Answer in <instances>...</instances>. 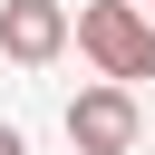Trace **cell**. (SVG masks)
I'll list each match as a JSON object with an SVG mask.
<instances>
[{"instance_id": "cell-1", "label": "cell", "mask_w": 155, "mask_h": 155, "mask_svg": "<svg viewBox=\"0 0 155 155\" xmlns=\"http://www.w3.org/2000/svg\"><path fill=\"white\" fill-rule=\"evenodd\" d=\"M78 48H87L97 78H116V87L155 78V19H145L136 0H87V10H78Z\"/></svg>"}, {"instance_id": "cell-2", "label": "cell", "mask_w": 155, "mask_h": 155, "mask_svg": "<svg viewBox=\"0 0 155 155\" xmlns=\"http://www.w3.org/2000/svg\"><path fill=\"white\" fill-rule=\"evenodd\" d=\"M68 145H78V155H126V145H136V87H116V78L78 87V97H68Z\"/></svg>"}, {"instance_id": "cell-3", "label": "cell", "mask_w": 155, "mask_h": 155, "mask_svg": "<svg viewBox=\"0 0 155 155\" xmlns=\"http://www.w3.org/2000/svg\"><path fill=\"white\" fill-rule=\"evenodd\" d=\"M0 48H10L19 68H48V58L68 48V10H58V0H0Z\"/></svg>"}, {"instance_id": "cell-4", "label": "cell", "mask_w": 155, "mask_h": 155, "mask_svg": "<svg viewBox=\"0 0 155 155\" xmlns=\"http://www.w3.org/2000/svg\"><path fill=\"white\" fill-rule=\"evenodd\" d=\"M0 155H29V145H19V126H0Z\"/></svg>"}]
</instances>
